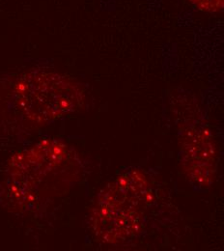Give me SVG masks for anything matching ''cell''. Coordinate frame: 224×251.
<instances>
[{
    "label": "cell",
    "instance_id": "1",
    "mask_svg": "<svg viewBox=\"0 0 224 251\" xmlns=\"http://www.w3.org/2000/svg\"><path fill=\"white\" fill-rule=\"evenodd\" d=\"M198 10L206 13H219L224 10V0H189Z\"/></svg>",
    "mask_w": 224,
    "mask_h": 251
}]
</instances>
